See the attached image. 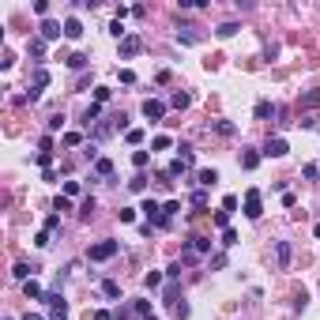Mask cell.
<instances>
[{"label":"cell","mask_w":320,"mask_h":320,"mask_svg":"<svg viewBox=\"0 0 320 320\" xmlns=\"http://www.w3.org/2000/svg\"><path fill=\"white\" fill-rule=\"evenodd\" d=\"M117 252H121V241L106 237V241H98V245H90V249H87V260H90V264H102V260H113Z\"/></svg>","instance_id":"cell-1"},{"label":"cell","mask_w":320,"mask_h":320,"mask_svg":"<svg viewBox=\"0 0 320 320\" xmlns=\"http://www.w3.org/2000/svg\"><path fill=\"white\" fill-rule=\"evenodd\" d=\"M237 30H241V27H237V23H222V27H218L215 34H218V38H233Z\"/></svg>","instance_id":"cell-26"},{"label":"cell","mask_w":320,"mask_h":320,"mask_svg":"<svg viewBox=\"0 0 320 320\" xmlns=\"http://www.w3.org/2000/svg\"><path fill=\"white\" fill-rule=\"evenodd\" d=\"M143 117H147V121H162V117H166V102L147 98V102H143Z\"/></svg>","instance_id":"cell-6"},{"label":"cell","mask_w":320,"mask_h":320,"mask_svg":"<svg viewBox=\"0 0 320 320\" xmlns=\"http://www.w3.org/2000/svg\"><path fill=\"white\" fill-rule=\"evenodd\" d=\"M53 207H57V211H72V200H68V196H57V204H53Z\"/></svg>","instance_id":"cell-45"},{"label":"cell","mask_w":320,"mask_h":320,"mask_svg":"<svg viewBox=\"0 0 320 320\" xmlns=\"http://www.w3.org/2000/svg\"><path fill=\"white\" fill-rule=\"evenodd\" d=\"M23 290H27V298H38V302H42V298H45L42 283H34V279H27V283H23Z\"/></svg>","instance_id":"cell-16"},{"label":"cell","mask_w":320,"mask_h":320,"mask_svg":"<svg viewBox=\"0 0 320 320\" xmlns=\"http://www.w3.org/2000/svg\"><path fill=\"white\" fill-rule=\"evenodd\" d=\"M298 106H302V109H317L320 106V90H305V94L298 98Z\"/></svg>","instance_id":"cell-14"},{"label":"cell","mask_w":320,"mask_h":320,"mask_svg":"<svg viewBox=\"0 0 320 320\" xmlns=\"http://www.w3.org/2000/svg\"><path fill=\"white\" fill-rule=\"evenodd\" d=\"M147 162H151V155H147V151H136V155H132V166H136V170H143Z\"/></svg>","instance_id":"cell-31"},{"label":"cell","mask_w":320,"mask_h":320,"mask_svg":"<svg viewBox=\"0 0 320 320\" xmlns=\"http://www.w3.org/2000/svg\"><path fill=\"white\" fill-rule=\"evenodd\" d=\"M30 271H34V267H30V264H23V260H19V264L12 267V275L19 279V283H27V279H30Z\"/></svg>","instance_id":"cell-19"},{"label":"cell","mask_w":320,"mask_h":320,"mask_svg":"<svg viewBox=\"0 0 320 320\" xmlns=\"http://www.w3.org/2000/svg\"><path fill=\"white\" fill-rule=\"evenodd\" d=\"M98 117H102V106H98V102H90V106H87V113H83V121L90 124V121H98Z\"/></svg>","instance_id":"cell-27"},{"label":"cell","mask_w":320,"mask_h":320,"mask_svg":"<svg viewBox=\"0 0 320 320\" xmlns=\"http://www.w3.org/2000/svg\"><path fill=\"white\" fill-rule=\"evenodd\" d=\"M117 75H121V83H136V72H132V68H121Z\"/></svg>","instance_id":"cell-43"},{"label":"cell","mask_w":320,"mask_h":320,"mask_svg":"<svg viewBox=\"0 0 320 320\" xmlns=\"http://www.w3.org/2000/svg\"><path fill=\"white\" fill-rule=\"evenodd\" d=\"M170 147V136H155V151H166Z\"/></svg>","instance_id":"cell-48"},{"label":"cell","mask_w":320,"mask_h":320,"mask_svg":"<svg viewBox=\"0 0 320 320\" xmlns=\"http://www.w3.org/2000/svg\"><path fill=\"white\" fill-rule=\"evenodd\" d=\"M124 140H128L132 147H140V143H143V128H128V132H124Z\"/></svg>","instance_id":"cell-25"},{"label":"cell","mask_w":320,"mask_h":320,"mask_svg":"<svg viewBox=\"0 0 320 320\" xmlns=\"http://www.w3.org/2000/svg\"><path fill=\"white\" fill-rule=\"evenodd\" d=\"M109 98H113V90H109V87H94V102H98V106L109 102Z\"/></svg>","instance_id":"cell-29"},{"label":"cell","mask_w":320,"mask_h":320,"mask_svg":"<svg viewBox=\"0 0 320 320\" xmlns=\"http://www.w3.org/2000/svg\"><path fill=\"white\" fill-rule=\"evenodd\" d=\"M45 230H49V233L60 230V215H49V218H45Z\"/></svg>","instance_id":"cell-42"},{"label":"cell","mask_w":320,"mask_h":320,"mask_svg":"<svg viewBox=\"0 0 320 320\" xmlns=\"http://www.w3.org/2000/svg\"><path fill=\"white\" fill-rule=\"evenodd\" d=\"M34 245H38V249L49 245V230H38V233H34Z\"/></svg>","instance_id":"cell-40"},{"label":"cell","mask_w":320,"mask_h":320,"mask_svg":"<svg viewBox=\"0 0 320 320\" xmlns=\"http://www.w3.org/2000/svg\"><path fill=\"white\" fill-rule=\"evenodd\" d=\"M215 226H222V230H230V211H215Z\"/></svg>","instance_id":"cell-34"},{"label":"cell","mask_w":320,"mask_h":320,"mask_svg":"<svg viewBox=\"0 0 320 320\" xmlns=\"http://www.w3.org/2000/svg\"><path fill=\"white\" fill-rule=\"evenodd\" d=\"M42 42H57L60 34H64V23H57V19H42Z\"/></svg>","instance_id":"cell-5"},{"label":"cell","mask_w":320,"mask_h":320,"mask_svg":"<svg viewBox=\"0 0 320 320\" xmlns=\"http://www.w3.org/2000/svg\"><path fill=\"white\" fill-rule=\"evenodd\" d=\"M196 185H200V189H211V185H218V170H200V174H196Z\"/></svg>","instance_id":"cell-12"},{"label":"cell","mask_w":320,"mask_h":320,"mask_svg":"<svg viewBox=\"0 0 320 320\" xmlns=\"http://www.w3.org/2000/svg\"><path fill=\"white\" fill-rule=\"evenodd\" d=\"M177 42H185V45H192V42H196V34H192V27L177 30Z\"/></svg>","instance_id":"cell-35"},{"label":"cell","mask_w":320,"mask_h":320,"mask_svg":"<svg viewBox=\"0 0 320 320\" xmlns=\"http://www.w3.org/2000/svg\"><path fill=\"white\" fill-rule=\"evenodd\" d=\"M174 320H189V305H185V302L174 309Z\"/></svg>","instance_id":"cell-46"},{"label":"cell","mask_w":320,"mask_h":320,"mask_svg":"<svg viewBox=\"0 0 320 320\" xmlns=\"http://www.w3.org/2000/svg\"><path fill=\"white\" fill-rule=\"evenodd\" d=\"M102 298H109V302H117V298H121V286H117L113 279H102Z\"/></svg>","instance_id":"cell-15"},{"label":"cell","mask_w":320,"mask_h":320,"mask_svg":"<svg viewBox=\"0 0 320 320\" xmlns=\"http://www.w3.org/2000/svg\"><path fill=\"white\" fill-rule=\"evenodd\" d=\"M79 192H83V185H79V181H64V196H68V200H72V196H79Z\"/></svg>","instance_id":"cell-32"},{"label":"cell","mask_w":320,"mask_h":320,"mask_svg":"<svg viewBox=\"0 0 320 320\" xmlns=\"http://www.w3.org/2000/svg\"><path fill=\"white\" fill-rule=\"evenodd\" d=\"M94 174L98 177H113V162L109 159H94Z\"/></svg>","instance_id":"cell-17"},{"label":"cell","mask_w":320,"mask_h":320,"mask_svg":"<svg viewBox=\"0 0 320 320\" xmlns=\"http://www.w3.org/2000/svg\"><path fill=\"white\" fill-rule=\"evenodd\" d=\"M143 189H147V177H143V174H136V177L128 181V192H143Z\"/></svg>","instance_id":"cell-28"},{"label":"cell","mask_w":320,"mask_h":320,"mask_svg":"<svg viewBox=\"0 0 320 320\" xmlns=\"http://www.w3.org/2000/svg\"><path fill=\"white\" fill-rule=\"evenodd\" d=\"M286 151H290V143H286V140H283V136H275V140H267V143H264V159H283V155H286Z\"/></svg>","instance_id":"cell-4"},{"label":"cell","mask_w":320,"mask_h":320,"mask_svg":"<svg viewBox=\"0 0 320 320\" xmlns=\"http://www.w3.org/2000/svg\"><path fill=\"white\" fill-rule=\"evenodd\" d=\"M64 64H68L72 72H83V68L90 64V57H87V53H72V57H64Z\"/></svg>","instance_id":"cell-11"},{"label":"cell","mask_w":320,"mask_h":320,"mask_svg":"<svg viewBox=\"0 0 320 320\" xmlns=\"http://www.w3.org/2000/svg\"><path fill=\"white\" fill-rule=\"evenodd\" d=\"M42 302L49 305V320H68V302H64V294H60V290H45Z\"/></svg>","instance_id":"cell-2"},{"label":"cell","mask_w":320,"mask_h":320,"mask_svg":"<svg viewBox=\"0 0 320 320\" xmlns=\"http://www.w3.org/2000/svg\"><path fill=\"white\" fill-rule=\"evenodd\" d=\"M215 132H218V136H233V132H237V128H233L230 121H218V124H215Z\"/></svg>","instance_id":"cell-37"},{"label":"cell","mask_w":320,"mask_h":320,"mask_svg":"<svg viewBox=\"0 0 320 320\" xmlns=\"http://www.w3.org/2000/svg\"><path fill=\"white\" fill-rule=\"evenodd\" d=\"M192 207H196V211H204V207H207V189H196V192H192Z\"/></svg>","instance_id":"cell-23"},{"label":"cell","mask_w":320,"mask_h":320,"mask_svg":"<svg viewBox=\"0 0 320 320\" xmlns=\"http://www.w3.org/2000/svg\"><path fill=\"white\" fill-rule=\"evenodd\" d=\"M60 128H64V113H53L45 121V132H60Z\"/></svg>","instance_id":"cell-22"},{"label":"cell","mask_w":320,"mask_h":320,"mask_svg":"<svg viewBox=\"0 0 320 320\" xmlns=\"http://www.w3.org/2000/svg\"><path fill=\"white\" fill-rule=\"evenodd\" d=\"M34 12H38V15L45 19V15H49V0H38V4H34Z\"/></svg>","instance_id":"cell-47"},{"label":"cell","mask_w":320,"mask_h":320,"mask_svg":"<svg viewBox=\"0 0 320 320\" xmlns=\"http://www.w3.org/2000/svg\"><path fill=\"white\" fill-rule=\"evenodd\" d=\"M109 34H113V38H121V42L128 38V30H124V23H121V19H113V23H109Z\"/></svg>","instance_id":"cell-24"},{"label":"cell","mask_w":320,"mask_h":320,"mask_svg":"<svg viewBox=\"0 0 320 320\" xmlns=\"http://www.w3.org/2000/svg\"><path fill=\"white\" fill-rule=\"evenodd\" d=\"M260 215H264L260 189H249V192H245V218H260Z\"/></svg>","instance_id":"cell-3"},{"label":"cell","mask_w":320,"mask_h":320,"mask_svg":"<svg viewBox=\"0 0 320 320\" xmlns=\"http://www.w3.org/2000/svg\"><path fill=\"white\" fill-rule=\"evenodd\" d=\"M279 109L271 102H267V98H264V102H256V109H252V117H256V121H267V117H275Z\"/></svg>","instance_id":"cell-13"},{"label":"cell","mask_w":320,"mask_h":320,"mask_svg":"<svg viewBox=\"0 0 320 320\" xmlns=\"http://www.w3.org/2000/svg\"><path fill=\"white\" fill-rule=\"evenodd\" d=\"M222 211H230V215H233V211H237V196H226V200H222Z\"/></svg>","instance_id":"cell-44"},{"label":"cell","mask_w":320,"mask_h":320,"mask_svg":"<svg viewBox=\"0 0 320 320\" xmlns=\"http://www.w3.org/2000/svg\"><path fill=\"white\" fill-rule=\"evenodd\" d=\"M166 275H170V279H177V275H181V260H174V264H170V267H166Z\"/></svg>","instance_id":"cell-50"},{"label":"cell","mask_w":320,"mask_h":320,"mask_svg":"<svg viewBox=\"0 0 320 320\" xmlns=\"http://www.w3.org/2000/svg\"><path fill=\"white\" fill-rule=\"evenodd\" d=\"M143 286H147V290H159V286H162V271H147Z\"/></svg>","instance_id":"cell-20"},{"label":"cell","mask_w":320,"mask_h":320,"mask_svg":"<svg viewBox=\"0 0 320 320\" xmlns=\"http://www.w3.org/2000/svg\"><path fill=\"white\" fill-rule=\"evenodd\" d=\"M162 211H166V215L174 218V215H177V211H181V204H177V200H166V204H162Z\"/></svg>","instance_id":"cell-41"},{"label":"cell","mask_w":320,"mask_h":320,"mask_svg":"<svg viewBox=\"0 0 320 320\" xmlns=\"http://www.w3.org/2000/svg\"><path fill=\"white\" fill-rule=\"evenodd\" d=\"M222 245H226V249L237 245V230H222Z\"/></svg>","instance_id":"cell-39"},{"label":"cell","mask_w":320,"mask_h":320,"mask_svg":"<svg viewBox=\"0 0 320 320\" xmlns=\"http://www.w3.org/2000/svg\"><path fill=\"white\" fill-rule=\"evenodd\" d=\"M275 256H279V267H290V256H294L290 241H275Z\"/></svg>","instance_id":"cell-9"},{"label":"cell","mask_w":320,"mask_h":320,"mask_svg":"<svg viewBox=\"0 0 320 320\" xmlns=\"http://www.w3.org/2000/svg\"><path fill=\"white\" fill-rule=\"evenodd\" d=\"M30 57H38V60L45 57V42H42V38H38V42H30Z\"/></svg>","instance_id":"cell-36"},{"label":"cell","mask_w":320,"mask_h":320,"mask_svg":"<svg viewBox=\"0 0 320 320\" xmlns=\"http://www.w3.org/2000/svg\"><path fill=\"white\" fill-rule=\"evenodd\" d=\"M143 320H159V317H155V313H151V317H143Z\"/></svg>","instance_id":"cell-53"},{"label":"cell","mask_w":320,"mask_h":320,"mask_svg":"<svg viewBox=\"0 0 320 320\" xmlns=\"http://www.w3.org/2000/svg\"><path fill=\"white\" fill-rule=\"evenodd\" d=\"M117 215H121V222H132V218H136V211H132V207H121Z\"/></svg>","instance_id":"cell-49"},{"label":"cell","mask_w":320,"mask_h":320,"mask_svg":"<svg viewBox=\"0 0 320 320\" xmlns=\"http://www.w3.org/2000/svg\"><path fill=\"white\" fill-rule=\"evenodd\" d=\"M64 38H83V23H79V19H75V15H68V19H64Z\"/></svg>","instance_id":"cell-8"},{"label":"cell","mask_w":320,"mask_h":320,"mask_svg":"<svg viewBox=\"0 0 320 320\" xmlns=\"http://www.w3.org/2000/svg\"><path fill=\"white\" fill-rule=\"evenodd\" d=\"M94 207H98V200H94V196H87V200L79 204V218H90V215H94Z\"/></svg>","instance_id":"cell-21"},{"label":"cell","mask_w":320,"mask_h":320,"mask_svg":"<svg viewBox=\"0 0 320 320\" xmlns=\"http://www.w3.org/2000/svg\"><path fill=\"white\" fill-rule=\"evenodd\" d=\"M185 170H189V166H185L181 159H174V162H170V170H166V174H170V177H181Z\"/></svg>","instance_id":"cell-33"},{"label":"cell","mask_w":320,"mask_h":320,"mask_svg":"<svg viewBox=\"0 0 320 320\" xmlns=\"http://www.w3.org/2000/svg\"><path fill=\"white\" fill-rule=\"evenodd\" d=\"M94 320H113V313L109 309H94Z\"/></svg>","instance_id":"cell-51"},{"label":"cell","mask_w":320,"mask_h":320,"mask_svg":"<svg viewBox=\"0 0 320 320\" xmlns=\"http://www.w3.org/2000/svg\"><path fill=\"white\" fill-rule=\"evenodd\" d=\"M189 102H192V94H185V90H177L174 98H170V106H174V109H189Z\"/></svg>","instance_id":"cell-18"},{"label":"cell","mask_w":320,"mask_h":320,"mask_svg":"<svg viewBox=\"0 0 320 320\" xmlns=\"http://www.w3.org/2000/svg\"><path fill=\"white\" fill-rule=\"evenodd\" d=\"M83 143V136H79V132H68V136H64V147H79Z\"/></svg>","instance_id":"cell-38"},{"label":"cell","mask_w":320,"mask_h":320,"mask_svg":"<svg viewBox=\"0 0 320 320\" xmlns=\"http://www.w3.org/2000/svg\"><path fill=\"white\" fill-rule=\"evenodd\" d=\"M23 320H45V317H38V313H27V317H23Z\"/></svg>","instance_id":"cell-52"},{"label":"cell","mask_w":320,"mask_h":320,"mask_svg":"<svg viewBox=\"0 0 320 320\" xmlns=\"http://www.w3.org/2000/svg\"><path fill=\"white\" fill-rule=\"evenodd\" d=\"M38 166H42V170H53V151H38Z\"/></svg>","instance_id":"cell-30"},{"label":"cell","mask_w":320,"mask_h":320,"mask_svg":"<svg viewBox=\"0 0 320 320\" xmlns=\"http://www.w3.org/2000/svg\"><path fill=\"white\" fill-rule=\"evenodd\" d=\"M140 49H143V38H140V34H128V38L121 42V57H136Z\"/></svg>","instance_id":"cell-7"},{"label":"cell","mask_w":320,"mask_h":320,"mask_svg":"<svg viewBox=\"0 0 320 320\" xmlns=\"http://www.w3.org/2000/svg\"><path fill=\"white\" fill-rule=\"evenodd\" d=\"M256 166H260V151L245 147V151H241V170H256Z\"/></svg>","instance_id":"cell-10"}]
</instances>
